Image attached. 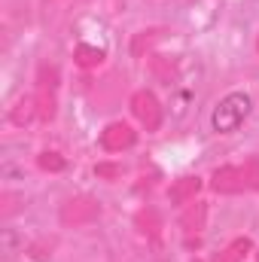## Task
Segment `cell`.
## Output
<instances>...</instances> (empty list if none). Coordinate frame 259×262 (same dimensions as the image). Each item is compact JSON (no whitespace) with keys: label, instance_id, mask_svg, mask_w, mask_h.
I'll list each match as a JSON object with an SVG mask.
<instances>
[{"label":"cell","instance_id":"6da1fadb","mask_svg":"<svg viewBox=\"0 0 259 262\" xmlns=\"http://www.w3.org/2000/svg\"><path fill=\"white\" fill-rule=\"evenodd\" d=\"M250 107H253V98L247 92H232L226 95L217 107H213V116H210V128L217 134H229L235 131L247 116H250Z\"/></svg>","mask_w":259,"mask_h":262},{"label":"cell","instance_id":"7a4b0ae2","mask_svg":"<svg viewBox=\"0 0 259 262\" xmlns=\"http://www.w3.org/2000/svg\"><path fill=\"white\" fill-rule=\"evenodd\" d=\"M101 216V204L92 195H76L61 207V223L64 226H89Z\"/></svg>","mask_w":259,"mask_h":262},{"label":"cell","instance_id":"3957f363","mask_svg":"<svg viewBox=\"0 0 259 262\" xmlns=\"http://www.w3.org/2000/svg\"><path fill=\"white\" fill-rule=\"evenodd\" d=\"M131 110H134L137 122H140L146 131H156L159 125H162V107H159V101H156L153 92H134Z\"/></svg>","mask_w":259,"mask_h":262},{"label":"cell","instance_id":"277c9868","mask_svg":"<svg viewBox=\"0 0 259 262\" xmlns=\"http://www.w3.org/2000/svg\"><path fill=\"white\" fill-rule=\"evenodd\" d=\"M134 140H137V131L125 122H113V125H107L101 131V146L107 152H122V149L134 146Z\"/></svg>","mask_w":259,"mask_h":262},{"label":"cell","instance_id":"5b68a950","mask_svg":"<svg viewBox=\"0 0 259 262\" xmlns=\"http://www.w3.org/2000/svg\"><path fill=\"white\" fill-rule=\"evenodd\" d=\"M213 189L217 192H226V195H235V192H244L247 189V180H244V171L235 168V165H226V168H217L213 171Z\"/></svg>","mask_w":259,"mask_h":262},{"label":"cell","instance_id":"8992f818","mask_svg":"<svg viewBox=\"0 0 259 262\" xmlns=\"http://www.w3.org/2000/svg\"><path fill=\"white\" fill-rule=\"evenodd\" d=\"M204 223H207V204L204 201H195L189 204L186 210H183V216H180V226H183V232H201L204 229Z\"/></svg>","mask_w":259,"mask_h":262},{"label":"cell","instance_id":"52a82bcc","mask_svg":"<svg viewBox=\"0 0 259 262\" xmlns=\"http://www.w3.org/2000/svg\"><path fill=\"white\" fill-rule=\"evenodd\" d=\"M198 189H201V180H198V177H180V180L171 186V201H174V204H186V201H195Z\"/></svg>","mask_w":259,"mask_h":262},{"label":"cell","instance_id":"ba28073f","mask_svg":"<svg viewBox=\"0 0 259 262\" xmlns=\"http://www.w3.org/2000/svg\"><path fill=\"white\" fill-rule=\"evenodd\" d=\"M247 253H250V238H235L226 250H220L213 256V262H241Z\"/></svg>","mask_w":259,"mask_h":262},{"label":"cell","instance_id":"9c48e42d","mask_svg":"<svg viewBox=\"0 0 259 262\" xmlns=\"http://www.w3.org/2000/svg\"><path fill=\"white\" fill-rule=\"evenodd\" d=\"M73 58H76L79 67H98L101 61H104V49L89 46V43H79V46L73 49Z\"/></svg>","mask_w":259,"mask_h":262},{"label":"cell","instance_id":"30bf717a","mask_svg":"<svg viewBox=\"0 0 259 262\" xmlns=\"http://www.w3.org/2000/svg\"><path fill=\"white\" fill-rule=\"evenodd\" d=\"M34 101H37V116L40 119H52L55 116V89H40V95Z\"/></svg>","mask_w":259,"mask_h":262},{"label":"cell","instance_id":"8fae6325","mask_svg":"<svg viewBox=\"0 0 259 262\" xmlns=\"http://www.w3.org/2000/svg\"><path fill=\"white\" fill-rule=\"evenodd\" d=\"M153 73L159 76V82H165V85H171L174 79H177V67L171 58H153Z\"/></svg>","mask_w":259,"mask_h":262},{"label":"cell","instance_id":"7c38bea8","mask_svg":"<svg viewBox=\"0 0 259 262\" xmlns=\"http://www.w3.org/2000/svg\"><path fill=\"white\" fill-rule=\"evenodd\" d=\"M31 116H37V101H34V98L18 101L15 110H12V122H15V125H25V119H31Z\"/></svg>","mask_w":259,"mask_h":262},{"label":"cell","instance_id":"4fadbf2b","mask_svg":"<svg viewBox=\"0 0 259 262\" xmlns=\"http://www.w3.org/2000/svg\"><path fill=\"white\" fill-rule=\"evenodd\" d=\"M244 171V180H247V189H259V159H247L241 165Z\"/></svg>","mask_w":259,"mask_h":262},{"label":"cell","instance_id":"5bb4252c","mask_svg":"<svg viewBox=\"0 0 259 262\" xmlns=\"http://www.w3.org/2000/svg\"><path fill=\"white\" fill-rule=\"evenodd\" d=\"M37 165H40L43 171H61V168H64V159H61L58 152H40V156H37Z\"/></svg>","mask_w":259,"mask_h":262},{"label":"cell","instance_id":"9a60e30c","mask_svg":"<svg viewBox=\"0 0 259 262\" xmlns=\"http://www.w3.org/2000/svg\"><path fill=\"white\" fill-rule=\"evenodd\" d=\"M137 226H140L143 235H156V232H159V216H156V210H143V213L137 216Z\"/></svg>","mask_w":259,"mask_h":262},{"label":"cell","instance_id":"2e32d148","mask_svg":"<svg viewBox=\"0 0 259 262\" xmlns=\"http://www.w3.org/2000/svg\"><path fill=\"white\" fill-rule=\"evenodd\" d=\"M58 85V67H43L40 70V89H55Z\"/></svg>","mask_w":259,"mask_h":262},{"label":"cell","instance_id":"e0dca14e","mask_svg":"<svg viewBox=\"0 0 259 262\" xmlns=\"http://www.w3.org/2000/svg\"><path fill=\"white\" fill-rule=\"evenodd\" d=\"M156 37H159L156 31H149V34H140V37L134 40V55H143V46H149V43H153Z\"/></svg>","mask_w":259,"mask_h":262},{"label":"cell","instance_id":"ac0fdd59","mask_svg":"<svg viewBox=\"0 0 259 262\" xmlns=\"http://www.w3.org/2000/svg\"><path fill=\"white\" fill-rule=\"evenodd\" d=\"M98 174H101V177H119L122 168H116V165H98Z\"/></svg>","mask_w":259,"mask_h":262},{"label":"cell","instance_id":"d6986e66","mask_svg":"<svg viewBox=\"0 0 259 262\" xmlns=\"http://www.w3.org/2000/svg\"><path fill=\"white\" fill-rule=\"evenodd\" d=\"M256 49H259V43H256Z\"/></svg>","mask_w":259,"mask_h":262}]
</instances>
